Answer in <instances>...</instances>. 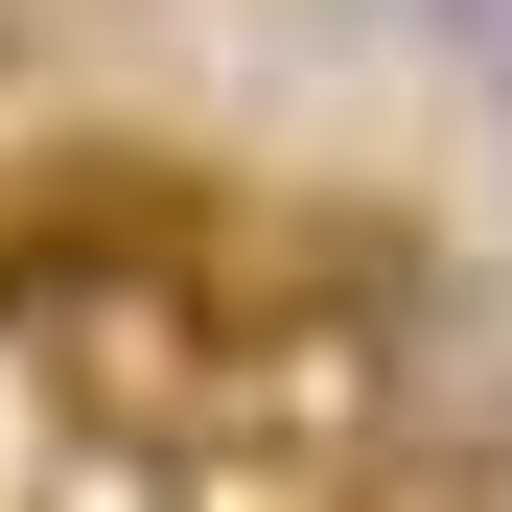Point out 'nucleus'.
Wrapping results in <instances>:
<instances>
[{
	"label": "nucleus",
	"mask_w": 512,
	"mask_h": 512,
	"mask_svg": "<svg viewBox=\"0 0 512 512\" xmlns=\"http://www.w3.org/2000/svg\"><path fill=\"white\" fill-rule=\"evenodd\" d=\"M443 47L489 70V117H512V0H443Z\"/></svg>",
	"instance_id": "obj_1"
}]
</instances>
